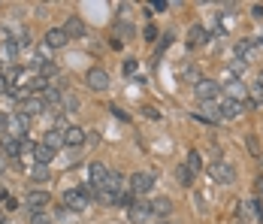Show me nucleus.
Returning <instances> with one entry per match:
<instances>
[{
	"instance_id": "nucleus-1",
	"label": "nucleus",
	"mask_w": 263,
	"mask_h": 224,
	"mask_svg": "<svg viewBox=\"0 0 263 224\" xmlns=\"http://www.w3.org/2000/svg\"><path fill=\"white\" fill-rule=\"evenodd\" d=\"M209 179L218 182V185H233V182H236V170H233V164H227V161H215V164L209 167Z\"/></svg>"
},
{
	"instance_id": "nucleus-2",
	"label": "nucleus",
	"mask_w": 263,
	"mask_h": 224,
	"mask_svg": "<svg viewBox=\"0 0 263 224\" xmlns=\"http://www.w3.org/2000/svg\"><path fill=\"white\" fill-rule=\"evenodd\" d=\"M64 203H67L73 212H82V209L91 206V194H88L85 188H70V191L64 194Z\"/></svg>"
},
{
	"instance_id": "nucleus-3",
	"label": "nucleus",
	"mask_w": 263,
	"mask_h": 224,
	"mask_svg": "<svg viewBox=\"0 0 263 224\" xmlns=\"http://www.w3.org/2000/svg\"><path fill=\"white\" fill-rule=\"evenodd\" d=\"M152 188H155V176H152V173H142V170H139V173L130 176V191H133L136 197H145Z\"/></svg>"
},
{
	"instance_id": "nucleus-4",
	"label": "nucleus",
	"mask_w": 263,
	"mask_h": 224,
	"mask_svg": "<svg viewBox=\"0 0 263 224\" xmlns=\"http://www.w3.org/2000/svg\"><path fill=\"white\" fill-rule=\"evenodd\" d=\"M46 206H49V191H27V194H24V209H27L30 215L43 212Z\"/></svg>"
},
{
	"instance_id": "nucleus-5",
	"label": "nucleus",
	"mask_w": 263,
	"mask_h": 224,
	"mask_svg": "<svg viewBox=\"0 0 263 224\" xmlns=\"http://www.w3.org/2000/svg\"><path fill=\"white\" fill-rule=\"evenodd\" d=\"M27 127H30V115H24L21 109L15 112V115H9V136H15V139H24Z\"/></svg>"
},
{
	"instance_id": "nucleus-6",
	"label": "nucleus",
	"mask_w": 263,
	"mask_h": 224,
	"mask_svg": "<svg viewBox=\"0 0 263 224\" xmlns=\"http://www.w3.org/2000/svg\"><path fill=\"white\" fill-rule=\"evenodd\" d=\"M218 91H221V85L218 82H212V79H200L197 85H194V94H197V100L203 103V100H215L218 97Z\"/></svg>"
},
{
	"instance_id": "nucleus-7",
	"label": "nucleus",
	"mask_w": 263,
	"mask_h": 224,
	"mask_svg": "<svg viewBox=\"0 0 263 224\" xmlns=\"http://www.w3.org/2000/svg\"><path fill=\"white\" fill-rule=\"evenodd\" d=\"M109 167L106 164H100V161H94L91 167H88V182L94 185V188H103V185H106V179H109Z\"/></svg>"
},
{
	"instance_id": "nucleus-8",
	"label": "nucleus",
	"mask_w": 263,
	"mask_h": 224,
	"mask_svg": "<svg viewBox=\"0 0 263 224\" xmlns=\"http://www.w3.org/2000/svg\"><path fill=\"white\" fill-rule=\"evenodd\" d=\"M197 118H203V121H221V103L218 100H203Z\"/></svg>"
},
{
	"instance_id": "nucleus-9",
	"label": "nucleus",
	"mask_w": 263,
	"mask_h": 224,
	"mask_svg": "<svg viewBox=\"0 0 263 224\" xmlns=\"http://www.w3.org/2000/svg\"><path fill=\"white\" fill-rule=\"evenodd\" d=\"M88 85H91L94 91H106V88H109V73H106L103 67H91V70H88Z\"/></svg>"
},
{
	"instance_id": "nucleus-10",
	"label": "nucleus",
	"mask_w": 263,
	"mask_h": 224,
	"mask_svg": "<svg viewBox=\"0 0 263 224\" xmlns=\"http://www.w3.org/2000/svg\"><path fill=\"white\" fill-rule=\"evenodd\" d=\"M254 58H257V43H254V40H239V43H236V61L251 64Z\"/></svg>"
},
{
	"instance_id": "nucleus-11",
	"label": "nucleus",
	"mask_w": 263,
	"mask_h": 224,
	"mask_svg": "<svg viewBox=\"0 0 263 224\" xmlns=\"http://www.w3.org/2000/svg\"><path fill=\"white\" fill-rule=\"evenodd\" d=\"M64 33L70 36V40H79V36L88 33V27H85V21H82L79 15H70V18L64 21Z\"/></svg>"
},
{
	"instance_id": "nucleus-12",
	"label": "nucleus",
	"mask_w": 263,
	"mask_h": 224,
	"mask_svg": "<svg viewBox=\"0 0 263 224\" xmlns=\"http://www.w3.org/2000/svg\"><path fill=\"white\" fill-rule=\"evenodd\" d=\"M127 215H130V221H136V224H142V221H148L155 212H152V203H145V200H136L130 209H127Z\"/></svg>"
},
{
	"instance_id": "nucleus-13",
	"label": "nucleus",
	"mask_w": 263,
	"mask_h": 224,
	"mask_svg": "<svg viewBox=\"0 0 263 224\" xmlns=\"http://www.w3.org/2000/svg\"><path fill=\"white\" fill-rule=\"evenodd\" d=\"M245 106H248L245 100L239 103V100H230V97H224V100H221V118H239Z\"/></svg>"
},
{
	"instance_id": "nucleus-14",
	"label": "nucleus",
	"mask_w": 263,
	"mask_h": 224,
	"mask_svg": "<svg viewBox=\"0 0 263 224\" xmlns=\"http://www.w3.org/2000/svg\"><path fill=\"white\" fill-rule=\"evenodd\" d=\"M67 40H70V36L64 33V27H52V30H46V40H43V43H46L49 49H64Z\"/></svg>"
},
{
	"instance_id": "nucleus-15",
	"label": "nucleus",
	"mask_w": 263,
	"mask_h": 224,
	"mask_svg": "<svg viewBox=\"0 0 263 224\" xmlns=\"http://www.w3.org/2000/svg\"><path fill=\"white\" fill-rule=\"evenodd\" d=\"M88 139V133L82 130V127H76V124H70L67 130H64V145H73V148H76V145H82Z\"/></svg>"
},
{
	"instance_id": "nucleus-16",
	"label": "nucleus",
	"mask_w": 263,
	"mask_h": 224,
	"mask_svg": "<svg viewBox=\"0 0 263 224\" xmlns=\"http://www.w3.org/2000/svg\"><path fill=\"white\" fill-rule=\"evenodd\" d=\"M224 88H227V97H230V100H239V103H242V97H245V91H248V85H245L242 79H227V85H224Z\"/></svg>"
},
{
	"instance_id": "nucleus-17",
	"label": "nucleus",
	"mask_w": 263,
	"mask_h": 224,
	"mask_svg": "<svg viewBox=\"0 0 263 224\" xmlns=\"http://www.w3.org/2000/svg\"><path fill=\"white\" fill-rule=\"evenodd\" d=\"M21 112L24 115H40V112H46V103H43V97H27L24 103H21Z\"/></svg>"
},
{
	"instance_id": "nucleus-18",
	"label": "nucleus",
	"mask_w": 263,
	"mask_h": 224,
	"mask_svg": "<svg viewBox=\"0 0 263 224\" xmlns=\"http://www.w3.org/2000/svg\"><path fill=\"white\" fill-rule=\"evenodd\" d=\"M203 43H209V33H206V27L203 24H194L191 27V33H187V46H203Z\"/></svg>"
},
{
	"instance_id": "nucleus-19",
	"label": "nucleus",
	"mask_w": 263,
	"mask_h": 224,
	"mask_svg": "<svg viewBox=\"0 0 263 224\" xmlns=\"http://www.w3.org/2000/svg\"><path fill=\"white\" fill-rule=\"evenodd\" d=\"M33 158H36V164H43V167H49L52 161H55V148H49V145H36L33 148Z\"/></svg>"
},
{
	"instance_id": "nucleus-20",
	"label": "nucleus",
	"mask_w": 263,
	"mask_h": 224,
	"mask_svg": "<svg viewBox=\"0 0 263 224\" xmlns=\"http://www.w3.org/2000/svg\"><path fill=\"white\" fill-rule=\"evenodd\" d=\"M3 152L9 158H18L24 152V139H15V136H3Z\"/></svg>"
},
{
	"instance_id": "nucleus-21",
	"label": "nucleus",
	"mask_w": 263,
	"mask_h": 224,
	"mask_svg": "<svg viewBox=\"0 0 263 224\" xmlns=\"http://www.w3.org/2000/svg\"><path fill=\"white\" fill-rule=\"evenodd\" d=\"M43 145H49V148H58L64 145V130H58V127H52V130H46V139H43Z\"/></svg>"
},
{
	"instance_id": "nucleus-22",
	"label": "nucleus",
	"mask_w": 263,
	"mask_h": 224,
	"mask_svg": "<svg viewBox=\"0 0 263 224\" xmlns=\"http://www.w3.org/2000/svg\"><path fill=\"white\" fill-rule=\"evenodd\" d=\"M263 106V85H248V109Z\"/></svg>"
},
{
	"instance_id": "nucleus-23",
	"label": "nucleus",
	"mask_w": 263,
	"mask_h": 224,
	"mask_svg": "<svg viewBox=\"0 0 263 224\" xmlns=\"http://www.w3.org/2000/svg\"><path fill=\"white\" fill-rule=\"evenodd\" d=\"M103 188H109L112 194H118L121 197V188H124V176L121 173H109V179H106V185Z\"/></svg>"
},
{
	"instance_id": "nucleus-24",
	"label": "nucleus",
	"mask_w": 263,
	"mask_h": 224,
	"mask_svg": "<svg viewBox=\"0 0 263 224\" xmlns=\"http://www.w3.org/2000/svg\"><path fill=\"white\" fill-rule=\"evenodd\" d=\"M152 212L161 215V218H167V215L173 212V200H170V197H158V200L152 203Z\"/></svg>"
},
{
	"instance_id": "nucleus-25",
	"label": "nucleus",
	"mask_w": 263,
	"mask_h": 224,
	"mask_svg": "<svg viewBox=\"0 0 263 224\" xmlns=\"http://www.w3.org/2000/svg\"><path fill=\"white\" fill-rule=\"evenodd\" d=\"M94 200L103 203V206H115V203H118V194H112L109 188H97V191H94Z\"/></svg>"
},
{
	"instance_id": "nucleus-26",
	"label": "nucleus",
	"mask_w": 263,
	"mask_h": 224,
	"mask_svg": "<svg viewBox=\"0 0 263 224\" xmlns=\"http://www.w3.org/2000/svg\"><path fill=\"white\" fill-rule=\"evenodd\" d=\"M79 106H82V100H79V94H76V91H64V109L79 112Z\"/></svg>"
},
{
	"instance_id": "nucleus-27",
	"label": "nucleus",
	"mask_w": 263,
	"mask_h": 224,
	"mask_svg": "<svg viewBox=\"0 0 263 224\" xmlns=\"http://www.w3.org/2000/svg\"><path fill=\"white\" fill-rule=\"evenodd\" d=\"M184 167H187V170H191V173L197 176V173L203 170V161H200V152H187V158H184Z\"/></svg>"
},
{
	"instance_id": "nucleus-28",
	"label": "nucleus",
	"mask_w": 263,
	"mask_h": 224,
	"mask_svg": "<svg viewBox=\"0 0 263 224\" xmlns=\"http://www.w3.org/2000/svg\"><path fill=\"white\" fill-rule=\"evenodd\" d=\"M115 33L124 36V40H133V36H136V27H133L130 21H118V24H115Z\"/></svg>"
},
{
	"instance_id": "nucleus-29",
	"label": "nucleus",
	"mask_w": 263,
	"mask_h": 224,
	"mask_svg": "<svg viewBox=\"0 0 263 224\" xmlns=\"http://www.w3.org/2000/svg\"><path fill=\"white\" fill-rule=\"evenodd\" d=\"M3 79H6V85H9V88H15V82L21 79V67L15 64V67H9V70H3Z\"/></svg>"
},
{
	"instance_id": "nucleus-30",
	"label": "nucleus",
	"mask_w": 263,
	"mask_h": 224,
	"mask_svg": "<svg viewBox=\"0 0 263 224\" xmlns=\"http://www.w3.org/2000/svg\"><path fill=\"white\" fill-rule=\"evenodd\" d=\"M175 182H178V185H184V188H187V185L194 182V173H191V170H187V167L181 164V167L175 170Z\"/></svg>"
},
{
	"instance_id": "nucleus-31",
	"label": "nucleus",
	"mask_w": 263,
	"mask_h": 224,
	"mask_svg": "<svg viewBox=\"0 0 263 224\" xmlns=\"http://www.w3.org/2000/svg\"><path fill=\"white\" fill-rule=\"evenodd\" d=\"M6 97H9V100H18V103H24V100L30 97V91H27V88H18V85H15V88H6Z\"/></svg>"
},
{
	"instance_id": "nucleus-32",
	"label": "nucleus",
	"mask_w": 263,
	"mask_h": 224,
	"mask_svg": "<svg viewBox=\"0 0 263 224\" xmlns=\"http://www.w3.org/2000/svg\"><path fill=\"white\" fill-rule=\"evenodd\" d=\"M36 70H40L43 79H49V76H55V73H58V67H55L52 61H40V64H36Z\"/></svg>"
},
{
	"instance_id": "nucleus-33",
	"label": "nucleus",
	"mask_w": 263,
	"mask_h": 224,
	"mask_svg": "<svg viewBox=\"0 0 263 224\" xmlns=\"http://www.w3.org/2000/svg\"><path fill=\"white\" fill-rule=\"evenodd\" d=\"M3 52H6V58H18L21 55V43L18 40H6L3 43Z\"/></svg>"
},
{
	"instance_id": "nucleus-34",
	"label": "nucleus",
	"mask_w": 263,
	"mask_h": 224,
	"mask_svg": "<svg viewBox=\"0 0 263 224\" xmlns=\"http://www.w3.org/2000/svg\"><path fill=\"white\" fill-rule=\"evenodd\" d=\"M33 179H36V182H49V179H52L49 167H43V164H36V167H33Z\"/></svg>"
},
{
	"instance_id": "nucleus-35",
	"label": "nucleus",
	"mask_w": 263,
	"mask_h": 224,
	"mask_svg": "<svg viewBox=\"0 0 263 224\" xmlns=\"http://www.w3.org/2000/svg\"><path fill=\"white\" fill-rule=\"evenodd\" d=\"M245 67H248V64H242V61H233V64L227 67V79H230V76H239V79H242V73H245Z\"/></svg>"
},
{
	"instance_id": "nucleus-36",
	"label": "nucleus",
	"mask_w": 263,
	"mask_h": 224,
	"mask_svg": "<svg viewBox=\"0 0 263 224\" xmlns=\"http://www.w3.org/2000/svg\"><path fill=\"white\" fill-rule=\"evenodd\" d=\"M46 88H49V82H46L43 76H36V79H30V85H27V91H43V94H46Z\"/></svg>"
},
{
	"instance_id": "nucleus-37",
	"label": "nucleus",
	"mask_w": 263,
	"mask_h": 224,
	"mask_svg": "<svg viewBox=\"0 0 263 224\" xmlns=\"http://www.w3.org/2000/svg\"><path fill=\"white\" fill-rule=\"evenodd\" d=\"M133 203H136V194H133V191H127V194L118 197V206H124V209H130Z\"/></svg>"
},
{
	"instance_id": "nucleus-38",
	"label": "nucleus",
	"mask_w": 263,
	"mask_h": 224,
	"mask_svg": "<svg viewBox=\"0 0 263 224\" xmlns=\"http://www.w3.org/2000/svg\"><path fill=\"white\" fill-rule=\"evenodd\" d=\"M184 79H187V82H194V85H197V82H200L203 76H200V70H197V67H187V70H184Z\"/></svg>"
},
{
	"instance_id": "nucleus-39",
	"label": "nucleus",
	"mask_w": 263,
	"mask_h": 224,
	"mask_svg": "<svg viewBox=\"0 0 263 224\" xmlns=\"http://www.w3.org/2000/svg\"><path fill=\"white\" fill-rule=\"evenodd\" d=\"M0 136H9V115L0 112Z\"/></svg>"
},
{
	"instance_id": "nucleus-40",
	"label": "nucleus",
	"mask_w": 263,
	"mask_h": 224,
	"mask_svg": "<svg viewBox=\"0 0 263 224\" xmlns=\"http://www.w3.org/2000/svg\"><path fill=\"white\" fill-rule=\"evenodd\" d=\"M30 224H52V218L46 212H36V215H30Z\"/></svg>"
},
{
	"instance_id": "nucleus-41",
	"label": "nucleus",
	"mask_w": 263,
	"mask_h": 224,
	"mask_svg": "<svg viewBox=\"0 0 263 224\" xmlns=\"http://www.w3.org/2000/svg\"><path fill=\"white\" fill-rule=\"evenodd\" d=\"M109 109H112V115H118L121 121H130V115H127V112H124V109H118V103H112Z\"/></svg>"
},
{
	"instance_id": "nucleus-42",
	"label": "nucleus",
	"mask_w": 263,
	"mask_h": 224,
	"mask_svg": "<svg viewBox=\"0 0 263 224\" xmlns=\"http://www.w3.org/2000/svg\"><path fill=\"white\" fill-rule=\"evenodd\" d=\"M248 148H251V155H260V145H257V136L248 133Z\"/></svg>"
},
{
	"instance_id": "nucleus-43",
	"label": "nucleus",
	"mask_w": 263,
	"mask_h": 224,
	"mask_svg": "<svg viewBox=\"0 0 263 224\" xmlns=\"http://www.w3.org/2000/svg\"><path fill=\"white\" fill-rule=\"evenodd\" d=\"M124 73H127V76H133V73H136V58H127L124 61Z\"/></svg>"
},
{
	"instance_id": "nucleus-44",
	"label": "nucleus",
	"mask_w": 263,
	"mask_h": 224,
	"mask_svg": "<svg viewBox=\"0 0 263 224\" xmlns=\"http://www.w3.org/2000/svg\"><path fill=\"white\" fill-rule=\"evenodd\" d=\"M170 43H173V33H167V36H164V40L158 43V55H161V52H164V49H167Z\"/></svg>"
},
{
	"instance_id": "nucleus-45",
	"label": "nucleus",
	"mask_w": 263,
	"mask_h": 224,
	"mask_svg": "<svg viewBox=\"0 0 263 224\" xmlns=\"http://www.w3.org/2000/svg\"><path fill=\"white\" fill-rule=\"evenodd\" d=\"M155 33H158V27H155V24H148V27H145V40L152 43V40H155Z\"/></svg>"
},
{
	"instance_id": "nucleus-46",
	"label": "nucleus",
	"mask_w": 263,
	"mask_h": 224,
	"mask_svg": "<svg viewBox=\"0 0 263 224\" xmlns=\"http://www.w3.org/2000/svg\"><path fill=\"white\" fill-rule=\"evenodd\" d=\"M145 115H148V118H155V121H158V118H161V112H158V109H152V106H145Z\"/></svg>"
},
{
	"instance_id": "nucleus-47",
	"label": "nucleus",
	"mask_w": 263,
	"mask_h": 224,
	"mask_svg": "<svg viewBox=\"0 0 263 224\" xmlns=\"http://www.w3.org/2000/svg\"><path fill=\"white\" fill-rule=\"evenodd\" d=\"M251 15H254V18H263V6H260V3H257V6H251Z\"/></svg>"
},
{
	"instance_id": "nucleus-48",
	"label": "nucleus",
	"mask_w": 263,
	"mask_h": 224,
	"mask_svg": "<svg viewBox=\"0 0 263 224\" xmlns=\"http://www.w3.org/2000/svg\"><path fill=\"white\" fill-rule=\"evenodd\" d=\"M257 200L263 203V179H257Z\"/></svg>"
},
{
	"instance_id": "nucleus-49",
	"label": "nucleus",
	"mask_w": 263,
	"mask_h": 224,
	"mask_svg": "<svg viewBox=\"0 0 263 224\" xmlns=\"http://www.w3.org/2000/svg\"><path fill=\"white\" fill-rule=\"evenodd\" d=\"M6 88H9V85H6V79H3V73H0V91L6 94Z\"/></svg>"
},
{
	"instance_id": "nucleus-50",
	"label": "nucleus",
	"mask_w": 263,
	"mask_h": 224,
	"mask_svg": "<svg viewBox=\"0 0 263 224\" xmlns=\"http://www.w3.org/2000/svg\"><path fill=\"white\" fill-rule=\"evenodd\" d=\"M254 43H257V46H263V33H257V40H254Z\"/></svg>"
},
{
	"instance_id": "nucleus-51",
	"label": "nucleus",
	"mask_w": 263,
	"mask_h": 224,
	"mask_svg": "<svg viewBox=\"0 0 263 224\" xmlns=\"http://www.w3.org/2000/svg\"><path fill=\"white\" fill-rule=\"evenodd\" d=\"M257 85H263V70H260V73H257Z\"/></svg>"
},
{
	"instance_id": "nucleus-52",
	"label": "nucleus",
	"mask_w": 263,
	"mask_h": 224,
	"mask_svg": "<svg viewBox=\"0 0 263 224\" xmlns=\"http://www.w3.org/2000/svg\"><path fill=\"white\" fill-rule=\"evenodd\" d=\"M155 224H173V221H170V218H161V221H155Z\"/></svg>"
},
{
	"instance_id": "nucleus-53",
	"label": "nucleus",
	"mask_w": 263,
	"mask_h": 224,
	"mask_svg": "<svg viewBox=\"0 0 263 224\" xmlns=\"http://www.w3.org/2000/svg\"><path fill=\"white\" fill-rule=\"evenodd\" d=\"M3 221H6V218H3V212H0V224H3Z\"/></svg>"
},
{
	"instance_id": "nucleus-54",
	"label": "nucleus",
	"mask_w": 263,
	"mask_h": 224,
	"mask_svg": "<svg viewBox=\"0 0 263 224\" xmlns=\"http://www.w3.org/2000/svg\"><path fill=\"white\" fill-rule=\"evenodd\" d=\"M233 224H245V221H242V218H239V221H233Z\"/></svg>"
},
{
	"instance_id": "nucleus-55",
	"label": "nucleus",
	"mask_w": 263,
	"mask_h": 224,
	"mask_svg": "<svg viewBox=\"0 0 263 224\" xmlns=\"http://www.w3.org/2000/svg\"><path fill=\"white\" fill-rule=\"evenodd\" d=\"M0 173H3V164H0Z\"/></svg>"
},
{
	"instance_id": "nucleus-56",
	"label": "nucleus",
	"mask_w": 263,
	"mask_h": 224,
	"mask_svg": "<svg viewBox=\"0 0 263 224\" xmlns=\"http://www.w3.org/2000/svg\"><path fill=\"white\" fill-rule=\"evenodd\" d=\"M0 73H3V64H0Z\"/></svg>"
},
{
	"instance_id": "nucleus-57",
	"label": "nucleus",
	"mask_w": 263,
	"mask_h": 224,
	"mask_svg": "<svg viewBox=\"0 0 263 224\" xmlns=\"http://www.w3.org/2000/svg\"><path fill=\"white\" fill-rule=\"evenodd\" d=\"M3 224H12V221H3Z\"/></svg>"
}]
</instances>
